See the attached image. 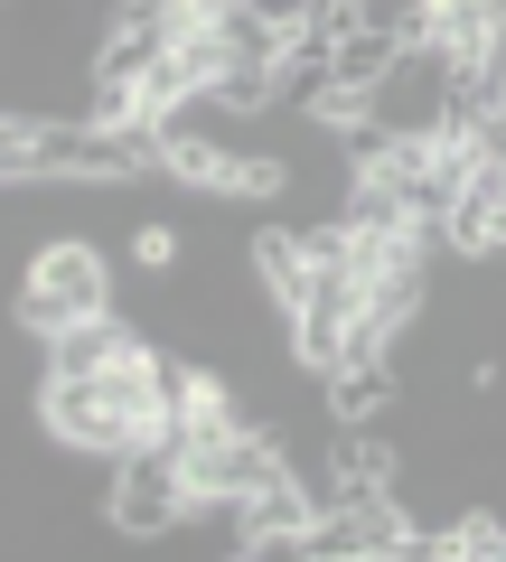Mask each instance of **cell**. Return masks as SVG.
Instances as JSON below:
<instances>
[{
  "label": "cell",
  "mask_w": 506,
  "mask_h": 562,
  "mask_svg": "<svg viewBox=\"0 0 506 562\" xmlns=\"http://www.w3.org/2000/svg\"><path fill=\"white\" fill-rule=\"evenodd\" d=\"M188 516H198V487H188L179 450H132V460H113L103 506H94V525L113 543H169Z\"/></svg>",
  "instance_id": "7a4b0ae2"
},
{
  "label": "cell",
  "mask_w": 506,
  "mask_h": 562,
  "mask_svg": "<svg viewBox=\"0 0 506 562\" xmlns=\"http://www.w3.org/2000/svg\"><path fill=\"white\" fill-rule=\"evenodd\" d=\"M479 140H487V150H497V160H506V103H497V113L479 122Z\"/></svg>",
  "instance_id": "30bf717a"
},
{
  "label": "cell",
  "mask_w": 506,
  "mask_h": 562,
  "mask_svg": "<svg viewBox=\"0 0 506 562\" xmlns=\"http://www.w3.org/2000/svg\"><path fill=\"white\" fill-rule=\"evenodd\" d=\"M206 20H216L225 57H244V66H282V57H291V38H301L291 20H272L263 0H206Z\"/></svg>",
  "instance_id": "52a82bcc"
},
{
  "label": "cell",
  "mask_w": 506,
  "mask_h": 562,
  "mask_svg": "<svg viewBox=\"0 0 506 562\" xmlns=\"http://www.w3.org/2000/svg\"><path fill=\"white\" fill-rule=\"evenodd\" d=\"M450 76H460V66H450L431 38H413L404 57H394V76L366 94V113L385 122L394 140H431V132H441V113H450Z\"/></svg>",
  "instance_id": "277c9868"
},
{
  "label": "cell",
  "mask_w": 506,
  "mask_h": 562,
  "mask_svg": "<svg viewBox=\"0 0 506 562\" xmlns=\"http://www.w3.org/2000/svg\"><path fill=\"white\" fill-rule=\"evenodd\" d=\"M38 347H47V375H113V366H132L150 338L132 319H113V310H94V319L57 328V338H38Z\"/></svg>",
  "instance_id": "5b68a950"
},
{
  "label": "cell",
  "mask_w": 506,
  "mask_h": 562,
  "mask_svg": "<svg viewBox=\"0 0 506 562\" xmlns=\"http://www.w3.org/2000/svg\"><path fill=\"white\" fill-rule=\"evenodd\" d=\"M404 394V357H347L319 375V413L328 422H385Z\"/></svg>",
  "instance_id": "8992f818"
},
{
  "label": "cell",
  "mask_w": 506,
  "mask_h": 562,
  "mask_svg": "<svg viewBox=\"0 0 506 562\" xmlns=\"http://www.w3.org/2000/svg\"><path fill=\"white\" fill-rule=\"evenodd\" d=\"M179 469H188V487H198V506H244L272 469H282V422H235L216 441L179 450Z\"/></svg>",
  "instance_id": "3957f363"
},
{
  "label": "cell",
  "mask_w": 506,
  "mask_h": 562,
  "mask_svg": "<svg viewBox=\"0 0 506 562\" xmlns=\"http://www.w3.org/2000/svg\"><path fill=\"white\" fill-rule=\"evenodd\" d=\"M113 310V254L94 235H47L29 254V281H20V328L29 338H57V328Z\"/></svg>",
  "instance_id": "6da1fadb"
},
{
  "label": "cell",
  "mask_w": 506,
  "mask_h": 562,
  "mask_svg": "<svg viewBox=\"0 0 506 562\" xmlns=\"http://www.w3.org/2000/svg\"><path fill=\"white\" fill-rule=\"evenodd\" d=\"M404 47H413L404 29H394V20H375V10H366V20L347 29L338 47H328V76H338V85H357V94H375V85L394 76V57H404Z\"/></svg>",
  "instance_id": "ba28073f"
},
{
  "label": "cell",
  "mask_w": 506,
  "mask_h": 562,
  "mask_svg": "<svg viewBox=\"0 0 506 562\" xmlns=\"http://www.w3.org/2000/svg\"><path fill=\"white\" fill-rule=\"evenodd\" d=\"M132 262H142V272H179V262H188V235H179L169 216H142V225H132Z\"/></svg>",
  "instance_id": "9c48e42d"
}]
</instances>
